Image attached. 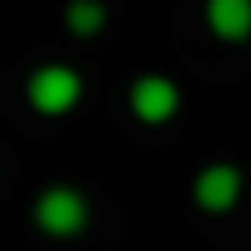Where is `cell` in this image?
<instances>
[{
	"mask_svg": "<svg viewBox=\"0 0 251 251\" xmlns=\"http://www.w3.org/2000/svg\"><path fill=\"white\" fill-rule=\"evenodd\" d=\"M84 97V79L75 66L66 62H49V66H35L31 79H26V101L35 115H71Z\"/></svg>",
	"mask_w": 251,
	"mask_h": 251,
	"instance_id": "6da1fadb",
	"label": "cell"
},
{
	"mask_svg": "<svg viewBox=\"0 0 251 251\" xmlns=\"http://www.w3.org/2000/svg\"><path fill=\"white\" fill-rule=\"evenodd\" d=\"M31 216H35V225H40L49 238H75V234H84V225H88V199H84L79 190H71V185H49V190L35 199Z\"/></svg>",
	"mask_w": 251,
	"mask_h": 251,
	"instance_id": "7a4b0ae2",
	"label": "cell"
},
{
	"mask_svg": "<svg viewBox=\"0 0 251 251\" xmlns=\"http://www.w3.org/2000/svg\"><path fill=\"white\" fill-rule=\"evenodd\" d=\"M128 106L141 124H168L176 110H181V88L168 79V75H137L132 88H128Z\"/></svg>",
	"mask_w": 251,
	"mask_h": 251,
	"instance_id": "3957f363",
	"label": "cell"
},
{
	"mask_svg": "<svg viewBox=\"0 0 251 251\" xmlns=\"http://www.w3.org/2000/svg\"><path fill=\"white\" fill-rule=\"evenodd\" d=\"M243 199V172L234 163H207L199 176H194V203L212 216H225L234 212Z\"/></svg>",
	"mask_w": 251,
	"mask_h": 251,
	"instance_id": "277c9868",
	"label": "cell"
},
{
	"mask_svg": "<svg viewBox=\"0 0 251 251\" xmlns=\"http://www.w3.org/2000/svg\"><path fill=\"white\" fill-rule=\"evenodd\" d=\"M207 31L225 44H243L251 35V0H212L207 4Z\"/></svg>",
	"mask_w": 251,
	"mask_h": 251,
	"instance_id": "5b68a950",
	"label": "cell"
},
{
	"mask_svg": "<svg viewBox=\"0 0 251 251\" xmlns=\"http://www.w3.org/2000/svg\"><path fill=\"white\" fill-rule=\"evenodd\" d=\"M66 26H71V35L93 40V35L106 26V9H101L97 0H75V4L66 9Z\"/></svg>",
	"mask_w": 251,
	"mask_h": 251,
	"instance_id": "8992f818",
	"label": "cell"
}]
</instances>
